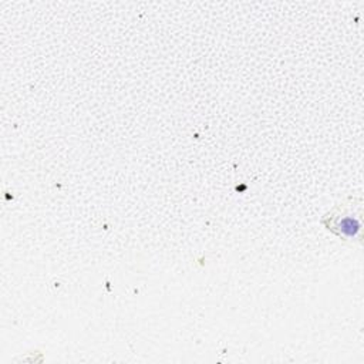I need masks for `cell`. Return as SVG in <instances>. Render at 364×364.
Masks as SVG:
<instances>
[{"label":"cell","mask_w":364,"mask_h":364,"mask_svg":"<svg viewBox=\"0 0 364 364\" xmlns=\"http://www.w3.org/2000/svg\"><path fill=\"white\" fill-rule=\"evenodd\" d=\"M320 223L323 228L348 245H363V199L347 196L326 212Z\"/></svg>","instance_id":"cell-1"}]
</instances>
